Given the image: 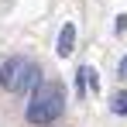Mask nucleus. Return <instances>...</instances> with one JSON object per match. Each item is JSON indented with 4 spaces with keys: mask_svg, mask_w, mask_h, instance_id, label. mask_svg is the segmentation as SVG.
<instances>
[{
    "mask_svg": "<svg viewBox=\"0 0 127 127\" xmlns=\"http://www.w3.org/2000/svg\"><path fill=\"white\" fill-rule=\"evenodd\" d=\"M65 110V93L55 83H38L28 103V120L31 124H52L55 117H62Z\"/></svg>",
    "mask_w": 127,
    "mask_h": 127,
    "instance_id": "nucleus-1",
    "label": "nucleus"
},
{
    "mask_svg": "<svg viewBox=\"0 0 127 127\" xmlns=\"http://www.w3.org/2000/svg\"><path fill=\"white\" fill-rule=\"evenodd\" d=\"M38 83H41V69L24 55H14L0 65V86L7 93H24V89H34Z\"/></svg>",
    "mask_w": 127,
    "mask_h": 127,
    "instance_id": "nucleus-2",
    "label": "nucleus"
},
{
    "mask_svg": "<svg viewBox=\"0 0 127 127\" xmlns=\"http://www.w3.org/2000/svg\"><path fill=\"white\" fill-rule=\"evenodd\" d=\"M72 48H76V24L65 21V24H62V31H59V45H55V52L65 59V55H72Z\"/></svg>",
    "mask_w": 127,
    "mask_h": 127,
    "instance_id": "nucleus-3",
    "label": "nucleus"
},
{
    "mask_svg": "<svg viewBox=\"0 0 127 127\" xmlns=\"http://www.w3.org/2000/svg\"><path fill=\"white\" fill-rule=\"evenodd\" d=\"M113 113H120V117L127 113V93H117L113 96Z\"/></svg>",
    "mask_w": 127,
    "mask_h": 127,
    "instance_id": "nucleus-4",
    "label": "nucleus"
},
{
    "mask_svg": "<svg viewBox=\"0 0 127 127\" xmlns=\"http://www.w3.org/2000/svg\"><path fill=\"white\" fill-rule=\"evenodd\" d=\"M113 28H117V34H124V31H127V14H120V17H117V24H113Z\"/></svg>",
    "mask_w": 127,
    "mask_h": 127,
    "instance_id": "nucleus-5",
    "label": "nucleus"
},
{
    "mask_svg": "<svg viewBox=\"0 0 127 127\" xmlns=\"http://www.w3.org/2000/svg\"><path fill=\"white\" fill-rule=\"evenodd\" d=\"M120 79H127V55H124V62H120Z\"/></svg>",
    "mask_w": 127,
    "mask_h": 127,
    "instance_id": "nucleus-6",
    "label": "nucleus"
}]
</instances>
